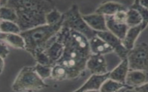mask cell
<instances>
[{
  "mask_svg": "<svg viewBox=\"0 0 148 92\" xmlns=\"http://www.w3.org/2000/svg\"><path fill=\"white\" fill-rule=\"evenodd\" d=\"M56 39L64 47L62 55L56 63L66 69L68 79L79 77L86 68L87 62L91 55L89 40L83 34L62 25Z\"/></svg>",
  "mask_w": 148,
  "mask_h": 92,
  "instance_id": "1",
  "label": "cell"
},
{
  "mask_svg": "<svg viewBox=\"0 0 148 92\" xmlns=\"http://www.w3.org/2000/svg\"><path fill=\"white\" fill-rule=\"evenodd\" d=\"M5 6L15 10L21 32L46 24V14L55 8L50 1H7Z\"/></svg>",
  "mask_w": 148,
  "mask_h": 92,
  "instance_id": "2",
  "label": "cell"
},
{
  "mask_svg": "<svg viewBox=\"0 0 148 92\" xmlns=\"http://www.w3.org/2000/svg\"><path fill=\"white\" fill-rule=\"evenodd\" d=\"M64 19L57 24H45L25 31L20 34L25 42V48L29 51L46 49L61 29Z\"/></svg>",
  "mask_w": 148,
  "mask_h": 92,
  "instance_id": "3",
  "label": "cell"
},
{
  "mask_svg": "<svg viewBox=\"0 0 148 92\" xmlns=\"http://www.w3.org/2000/svg\"><path fill=\"white\" fill-rule=\"evenodd\" d=\"M64 14L62 26L76 31L84 36L88 40L97 34L86 23L76 4L73 5Z\"/></svg>",
  "mask_w": 148,
  "mask_h": 92,
  "instance_id": "4",
  "label": "cell"
},
{
  "mask_svg": "<svg viewBox=\"0 0 148 92\" xmlns=\"http://www.w3.org/2000/svg\"><path fill=\"white\" fill-rule=\"evenodd\" d=\"M127 59L130 70L148 72V44L142 42L135 44L128 51Z\"/></svg>",
  "mask_w": 148,
  "mask_h": 92,
  "instance_id": "5",
  "label": "cell"
},
{
  "mask_svg": "<svg viewBox=\"0 0 148 92\" xmlns=\"http://www.w3.org/2000/svg\"><path fill=\"white\" fill-rule=\"evenodd\" d=\"M97 35L103 40L112 49L117 56L121 60L127 58L129 51L123 45L121 39L114 36L108 30L97 32Z\"/></svg>",
  "mask_w": 148,
  "mask_h": 92,
  "instance_id": "6",
  "label": "cell"
},
{
  "mask_svg": "<svg viewBox=\"0 0 148 92\" xmlns=\"http://www.w3.org/2000/svg\"><path fill=\"white\" fill-rule=\"evenodd\" d=\"M45 84L33 72H23L18 78L15 87L19 90H34L42 88Z\"/></svg>",
  "mask_w": 148,
  "mask_h": 92,
  "instance_id": "7",
  "label": "cell"
},
{
  "mask_svg": "<svg viewBox=\"0 0 148 92\" xmlns=\"http://www.w3.org/2000/svg\"><path fill=\"white\" fill-rule=\"evenodd\" d=\"M86 68L95 75H103L110 71L105 56L100 55L91 54L87 62Z\"/></svg>",
  "mask_w": 148,
  "mask_h": 92,
  "instance_id": "8",
  "label": "cell"
},
{
  "mask_svg": "<svg viewBox=\"0 0 148 92\" xmlns=\"http://www.w3.org/2000/svg\"><path fill=\"white\" fill-rule=\"evenodd\" d=\"M148 82V72L142 70H130L125 81V85L130 89L140 86Z\"/></svg>",
  "mask_w": 148,
  "mask_h": 92,
  "instance_id": "9",
  "label": "cell"
},
{
  "mask_svg": "<svg viewBox=\"0 0 148 92\" xmlns=\"http://www.w3.org/2000/svg\"><path fill=\"white\" fill-rule=\"evenodd\" d=\"M109 72L103 75L91 74V75L80 87L73 92H83L90 90H99L103 83L109 78Z\"/></svg>",
  "mask_w": 148,
  "mask_h": 92,
  "instance_id": "10",
  "label": "cell"
},
{
  "mask_svg": "<svg viewBox=\"0 0 148 92\" xmlns=\"http://www.w3.org/2000/svg\"><path fill=\"white\" fill-rule=\"evenodd\" d=\"M82 17L87 25L96 32L108 30L105 16L96 13L82 15Z\"/></svg>",
  "mask_w": 148,
  "mask_h": 92,
  "instance_id": "11",
  "label": "cell"
},
{
  "mask_svg": "<svg viewBox=\"0 0 148 92\" xmlns=\"http://www.w3.org/2000/svg\"><path fill=\"white\" fill-rule=\"evenodd\" d=\"M89 45L91 54L105 56L113 52L111 47L97 34L89 40Z\"/></svg>",
  "mask_w": 148,
  "mask_h": 92,
  "instance_id": "12",
  "label": "cell"
},
{
  "mask_svg": "<svg viewBox=\"0 0 148 92\" xmlns=\"http://www.w3.org/2000/svg\"><path fill=\"white\" fill-rule=\"evenodd\" d=\"M128 9V8L121 3L114 1H108L101 4L97 8L95 13L104 16H112L119 11H127Z\"/></svg>",
  "mask_w": 148,
  "mask_h": 92,
  "instance_id": "13",
  "label": "cell"
},
{
  "mask_svg": "<svg viewBox=\"0 0 148 92\" xmlns=\"http://www.w3.org/2000/svg\"><path fill=\"white\" fill-rule=\"evenodd\" d=\"M130 70L127 59L121 60L120 62L109 71V78L119 83L125 84L127 75Z\"/></svg>",
  "mask_w": 148,
  "mask_h": 92,
  "instance_id": "14",
  "label": "cell"
},
{
  "mask_svg": "<svg viewBox=\"0 0 148 92\" xmlns=\"http://www.w3.org/2000/svg\"><path fill=\"white\" fill-rule=\"evenodd\" d=\"M142 31L141 25L128 29L124 37L121 40L124 47L128 51L132 49L134 47L136 41Z\"/></svg>",
  "mask_w": 148,
  "mask_h": 92,
  "instance_id": "15",
  "label": "cell"
},
{
  "mask_svg": "<svg viewBox=\"0 0 148 92\" xmlns=\"http://www.w3.org/2000/svg\"><path fill=\"white\" fill-rule=\"evenodd\" d=\"M105 19L108 30L122 40L129 28L128 26L126 24L115 22L113 20L112 16H105Z\"/></svg>",
  "mask_w": 148,
  "mask_h": 92,
  "instance_id": "16",
  "label": "cell"
},
{
  "mask_svg": "<svg viewBox=\"0 0 148 92\" xmlns=\"http://www.w3.org/2000/svg\"><path fill=\"white\" fill-rule=\"evenodd\" d=\"M64 48L63 44L57 39L46 48L45 52L50 62H57L62 55Z\"/></svg>",
  "mask_w": 148,
  "mask_h": 92,
  "instance_id": "17",
  "label": "cell"
},
{
  "mask_svg": "<svg viewBox=\"0 0 148 92\" xmlns=\"http://www.w3.org/2000/svg\"><path fill=\"white\" fill-rule=\"evenodd\" d=\"M1 41L17 48H25V42L23 38L19 34L0 33Z\"/></svg>",
  "mask_w": 148,
  "mask_h": 92,
  "instance_id": "18",
  "label": "cell"
},
{
  "mask_svg": "<svg viewBox=\"0 0 148 92\" xmlns=\"http://www.w3.org/2000/svg\"><path fill=\"white\" fill-rule=\"evenodd\" d=\"M124 87H128L125 84L119 83L113 79L108 78L103 83V84L102 85V86H101L99 90V92H117Z\"/></svg>",
  "mask_w": 148,
  "mask_h": 92,
  "instance_id": "19",
  "label": "cell"
},
{
  "mask_svg": "<svg viewBox=\"0 0 148 92\" xmlns=\"http://www.w3.org/2000/svg\"><path fill=\"white\" fill-rule=\"evenodd\" d=\"M142 23V18L139 12L132 8H128L127 11L126 25L128 28L140 25Z\"/></svg>",
  "mask_w": 148,
  "mask_h": 92,
  "instance_id": "20",
  "label": "cell"
},
{
  "mask_svg": "<svg viewBox=\"0 0 148 92\" xmlns=\"http://www.w3.org/2000/svg\"><path fill=\"white\" fill-rule=\"evenodd\" d=\"M21 30L17 23L0 19V33L19 34Z\"/></svg>",
  "mask_w": 148,
  "mask_h": 92,
  "instance_id": "21",
  "label": "cell"
},
{
  "mask_svg": "<svg viewBox=\"0 0 148 92\" xmlns=\"http://www.w3.org/2000/svg\"><path fill=\"white\" fill-rule=\"evenodd\" d=\"M0 19L17 23V16L15 10L13 8L4 6L0 9Z\"/></svg>",
  "mask_w": 148,
  "mask_h": 92,
  "instance_id": "22",
  "label": "cell"
},
{
  "mask_svg": "<svg viewBox=\"0 0 148 92\" xmlns=\"http://www.w3.org/2000/svg\"><path fill=\"white\" fill-rule=\"evenodd\" d=\"M130 8H132L136 10L140 14L142 18V23L141 24V27L142 30H143L148 25V9L142 6L139 3V1H134V2L132 3Z\"/></svg>",
  "mask_w": 148,
  "mask_h": 92,
  "instance_id": "23",
  "label": "cell"
},
{
  "mask_svg": "<svg viewBox=\"0 0 148 92\" xmlns=\"http://www.w3.org/2000/svg\"><path fill=\"white\" fill-rule=\"evenodd\" d=\"M51 76L53 79L58 80H64L66 78L68 79V71L66 69L58 63H56L51 68Z\"/></svg>",
  "mask_w": 148,
  "mask_h": 92,
  "instance_id": "24",
  "label": "cell"
},
{
  "mask_svg": "<svg viewBox=\"0 0 148 92\" xmlns=\"http://www.w3.org/2000/svg\"><path fill=\"white\" fill-rule=\"evenodd\" d=\"M64 19V14L56 7L46 16V23L47 25H55Z\"/></svg>",
  "mask_w": 148,
  "mask_h": 92,
  "instance_id": "25",
  "label": "cell"
},
{
  "mask_svg": "<svg viewBox=\"0 0 148 92\" xmlns=\"http://www.w3.org/2000/svg\"><path fill=\"white\" fill-rule=\"evenodd\" d=\"M113 20L118 24H126L127 20V11L120 10L116 12L112 16Z\"/></svg>",
  "mask_w": 148,
  "mask_h": 92,
  "instance_id": "26",
  "label": "cell"
},
{
  "mask_svg": "<svg viewBox=\"0 0 148 92\" xmlns=\"http://www.w3.org/2000/svg\"><path fill=\"white\" fill-rule=\"evenodd\" d=\"M134 92H148V82L132 89Z\"/></svg>",
  "mask_w": 148,
  "mask_h": 92,
  "instance_id": "27",
  "label": "cell"
},
{
  "mask_svg": "<svg viewBox=\"0 0 148 92\" xmlns=\"http://www.w3.org/2000/svg\"><path fill=\"white\" fill-rule=\"evenodd\" d=\"M139 4L143 6V7L148 9V0H143V1H139Z\"/></svg>",
  "mask_w": 148,
  "mask_h": 92,
  "instance_id": "28",
  "label": "cell"
},
{
  "mask_svg": "<svg viewBox=\"0 0 148 92\" xmlns=\"http://www.w3.org/2000/svg\"><path fill=\"white\" fill-rule=\"evenodd\" d=\"M128 89H130L128 88V87H124V88L120 89V90H119V91H117V92H126V91H127V90H128Z\"/></svg>",
  "mask_w": 148,
  "mask_h": 92,
  "instance_id": "29",
  "label": "cell"
},
{
  "mask_svg": "<svg viewBox=\"0 0 148 92\" xmlns=\"http://www.w3.org/2000/svg\"><path fill=\"white\" fill-rule=\"evenodd\" d=\"M83 92H99V90H90V91H86Z\"/></svg>",
  "mask_w": 148,
  "mask_h": 92,
  "instance_id": "30",
  "label": "cell"
},
{
  "mask_svg": "<svg viewBox=\"0 0 148 92\" xmlns=\"http://www.w3.org/2000/svg\"><path fill=\"white\" fill-rule=\"evenodd\" d=\"M126 92H134V91H133V90H132V89H131V90L128 89V90H127V91Z\"/></svg>",
  "mask_w": 148,
  "mask_h": 92,
  "instance_id": "31",
  "label": "cell"
},
{
  "mask_svg": "<svg viewBox=\"0 0 148 92\" xmlns=\"http://www.w3.org/2000/svg\"><path fill=\"white\" fill-rule=\"evenodd\" d=\"M1 7V1H0V9Z\"/></svg>",
  "mask_w": 148,
  "mask_h": 92,
  "instance_id": "32",
  "label": "cell"
}]
</instances>
